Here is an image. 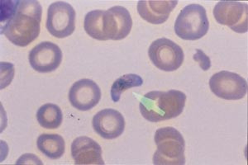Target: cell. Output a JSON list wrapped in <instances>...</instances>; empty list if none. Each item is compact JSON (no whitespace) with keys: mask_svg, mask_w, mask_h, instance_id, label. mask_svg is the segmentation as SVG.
Returning a JSON list of instances; mask_svg holds the SVG:
<instances>
[{"mask_svg":"<svg viewBox=\"0 0 248 165\" xmlns=\"http://www.w3.org/2000/svg\"><path fill=\"white\" fill-rule=\"evenodd\" d=\"M42 16L43 7L38 1H20L15 14L2 26L1 33L15 45L28 46L39 36Z\"/></svg>","mask_w":248,"mask_h":165,"instance_id":"6da1fadb","label":"cell"},{"mask_svg":"<svg viewBox=\"0 0 248 165\" xmlns=\"http://www.w3.org/2000/svg\"><path fill=\"white\" fill-rule=\"evenodd\" d=\"M186 95L179 90L152 91L141 98L139 108L142 117L151 122L177 118L183 112Z\"/></svg>","mask_w":248,"mask_h":165,"instance_id":"7a4b0ae2","label":"cell"},{"mask_svg":"<svg viewBox=\"0 0 248 165\" xmlns=\"http://www.w3.org/2000/svg\"><path fill=\"white\" fill-rule=\"evenodd\" d=\"M154 140L157 146L153 155L154 165H186V142L181 132L170 126L162 127L155 132Z\"/></svg>","mask_w":248,"mask_h":165,"instance_id":"3957f363","label":"cell"},{"mask_svg":"<svg viewBox=\"0 0 248 165\" xmlns=\"http://www.w3.org/2000/svg\"><path fill=\"white\" fill-rule=\"evenodd\" d=\"M175 32L186 41H196L204 37L209 28L207 13L201 4H189L181 10L175 20Z\"/></svg>","mask_w":248,"mask_h":165,"instance_id":"277c9868","label":"cell"},{"mask_svg":"<svg viewBox=\"0 0 248 165\" xmlns=\"http://www.w3.org/2000/svg\"><path fill=\"white\" fill-rule=\"evenodd\" d=\"M148 56L155 67L167 72L177 70L185 59L182 48L167 38L154 41L150 45Z\"/></svg>","mask_w":248,"mask_h":165,"instance_id":"5b68a950","label":"cell"},{"mask_svg":"<svg viewBox=\"0 0 248 165\" xmlns=\"http://www.w3.org/2000/svg\"><path fill=\"white\" fill-rule=\"evenodd\" d=\"M76 10L70 3L55 2L48 8L46 29L57 38L69 37L76 29Z\"/></svg>","mask_w":248,"mask_h":165,"instance_id":"8992f818","label":"cell"},{"mask_svg":"<svg viewBox=\"0 0 248 165\" xmlns=\"http://www.w3.org/2000/svg\"><path fill=\"white\" fill-rule=\"evenodd\" d=\"M209 87L215 95L225 100H239L248 92V83L245 78L226 70L212 76Z\"/></svg>","mask_w":248,"mask_h":165,"instance_id":"52a82bcc","label":"cell"},{"mask_svg":"<svg viewBox=\"0 0 248 165\" xmlns=\"http://www.w3.org/2000/svg\"><path fill=\"white\" fill-rule=\"evenodd\" d=\"M248 6L235 1H220L214 9V17L217 23L228 26L237 33L248 30Z\"/></svg>","mask_w":248,"mask_h":165,"instance_id":"ba28073f","label":"cell"},{"mask_svg":"<svg viewBox=\"0 0 248 165\" xmlns=\"http://www.w3.org/2000/svg\"><path fill=\"white\" fill-rule=\"evenodd\" d=\"M133 27L130 13L123 6H113L105 11L104 30L106 39L120 41L127 37Z\"/></svg>","mask_w":248,"mask_h":165,"instance_id":"9c48e42d","label":"cell"},{"mask_svg":"<svg viewBox=\"0 0 248 165\" xmlns=\"http://www.w3.org/2000/svg\"><path fill=\"white\" fill-rule=\"evenodd\" d=\"M63 55L61 48L51 42L39 43L30 51L29 62L31 68L39 73L55 71L62 63Z\"/></svg>","mask_w":248,"mask_h":165,"instance_id":"30bf717a","label":"cell"},{"mask_svg":"<svg viewBox=\"0 0 248 165\" xmlns=\"http://www.w3.org/2000/svg\"><path fill=\"white\" fill-rule=\"evenodd\" d=\"M101 99V90L95 82L82 78L71 86L69 100L79 111H89L98 105Z\"/></svg>","mask_w":248,"mask_h":165,"instance_id":"8fae6325","label":"cell"},{"mask_svg":"<svg viewBox=\"0 0 248 165\" xmlns=\"http://www.w3.org/2000/svg\"><path fill=\"white\" fill-rule=\"evenodd\" d=\"M93 128L102 138L113 140L124 133L125 120L124 116L117 110L107 108L93 117Z\"/></svg>","mask_w":248,"mask_h":165,"instance_id":"7c38bea8","label":"cell"},{"mask_svg":"<svg viewBox=\"0 0 248 165\" xmlns=\"http://www.w3.org/2000/svg\"><path fill=\"white\" fill-rule=\"evenodd\" d=\"M102 153L99 144L87 136L76 138L71 144V155L76 165H105Z\"/></svg>","mask_w":248,"mask_h":165,"instance_id":"4fadbf2b","label":"cell"},{"mask_svg":"<svg viewBox=\"0 0 248 165\" xmlns=\"http://www.w3.org/2000/svg\"><path fill=\"white\" fill-rule=\"evenodd\" d=\"M177 3V0H140L138 12L147 23L162 24L168 19Z\"/></svg>","mask_w":248,"mask_h":165,"instance_id":"5bb4252c","label":"cell"},{"mask_svg":"<svg viewBox=\"0 0 248 165\" xmlns=\"http://www.w3.org/2000/svg\"><path fill=\"white\" fill-rule=\"evenodd\" d=\"M37 146L40 151L51 160H58L65 153V140L60 135H41L37 138Z\"/></svg>","mask_w":248,"mask_h":165,"instance_id":"9a60e30c","label":"cell"},{"mask_svg":"<svg viewBox=\"0 0 248 165\" xmlns=\"http://www.w3.org/2000/svg\"><path fill=\"white\" fill-rule=\"evenodd\" d=\"M37 120L43 128H58L63 120L62 109L56 104H44L37 111Z\"/></svg>","mask_w":248,"mask_h":165,"instance_id":"2e32d148","label":"cell"},{"mask_svg":"<svg viewBox=\"0 0 248 165\" xmlns=\"http://www.w3.org/2000/svg\"><path fill=\"white\" fill-rule=\"evenodd\" d=\"M104 15L105 11L103 10H93L85 17L84 28L86 33L98 41H107L104 30Z\"/></svg>","mask_w":248,"mask_h":165,"instance_id":"e0dca14e","label":"cell"},{"mask_svg":"<svg viewBox=\"0 0 248 165\" xmlns=\"http://www.w3.org/2000/svg\"><path fill=\"white\" fill-rule=\"evenodd\" d=\"M143 84L141 76L136 74H127L116 79L111 88V98L114 103L120 100L122 93L131 88L140 87Z\"/></svg>","mask_w":248,"mask_h":165,"instance_id":"ac0fdd59","label":"cell"},{"mask_svg":"<svg viewBox=\"0 0 248 165\" xmlns=\"http://www.w3.org/2000/svg\"><path fill=\"white\" fill-rule=\"evenodd\" d=\"M20 1H1V23H6L11 18L17 9Z\"/></svg>","mask_w":248,"mask_h":165,"instance_id":"d6986e66","label":"cell"},{"mask_svg":"<svg viewBox=\"0 0 248 165\" xmlns=\"http://www.w3.org/2000/svg\"><path fill=\"white\" fill-rule=\"evenodd\" d=\"M193 58L195 61L200 64L201 69L204 71H207L209 68L211 67V60L209 59V56L200 49L196 50V52L193 56Z\"/></svg>","mask_w":248,"mask_h":165,"instance_id":"ffe728a7","label":"cell"}]
</instances>
